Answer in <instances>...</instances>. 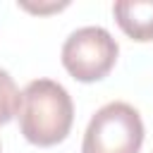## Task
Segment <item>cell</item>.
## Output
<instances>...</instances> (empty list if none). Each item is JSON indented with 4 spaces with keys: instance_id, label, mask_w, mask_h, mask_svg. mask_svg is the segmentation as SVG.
<instances>
[{
    "instance_id": "6da1fadb",
    "label": "cell",
    "mask_w": 153,
    "mask_h": 153,
    "mask_svg": "<svg viewBox=\"0 0 153 153\" xmlns=\"http://www.w3.org/2000/svg\"><path fill=\"white\" fill-rule=\"evenodd\" d=\"M19 129L33 146L62 143L74 122V103L67 88L53 79H33L22 91Z\"/></svg>"
},
{
    "instance_id": "7a4b0ae2",
    "label": "cell",
    "mask_w": 153,
    "mask_h": 153,
    "mask_svg": "<svg viewBox=\"0 0 153 153\" xmlns=\"http://www.w3.org/2000/svg\"><path fill=\"white\" fill-rule=\"evenodd\" d=\"M143 120L129 103L112 100L96 110L91 117L81 153H139L143 143Z\"/></svg>"
},
{
    "instance_id": "3957f363",
    "label": "cell",
    "mask_w": 153,
    "mask_h": 153,
    "mask_svg": "<svg viewBox=\"0 0 153 153\" xmlns=\"http://www.w3.org/2000/svg\"><path fill=\"white\" fill-rule=\"evenodd\" d=\"M120 55V45L103 26H81L62 43V67L84 84L100 81L110 74Z\"/></svg>"
},
{
    "instance_id": "277c9868",
    "label": "cell",
    "mask_w": 153,
    "mask_h": 153,
    "mask_svg": "<svg viewBox=\"0 0 153 153\" xmlns=\"http://www.w3.org/2000/svg\"><path fill=\"white\" fill-rule=\"evenodd\" d=\"M112 14L117 26L131 41H153V0H117Z\"/></svg>"
},
{
    "instance_id": "5b68a950",
    "label": "cell",
    "mask_w": 153,
    "mask_h": 153,
    "mask_svg": "<svg viewBox=\"0 0 153 153\" xmlns=\"http://www.w3.org/2000/svg\"><path fill=\"white\" fill-rule=\"evenodd\" d=\"M19 108H22V93L10 72L0 67V124H7L14 115H19Z\"/></svg>"
}]
</instances>
